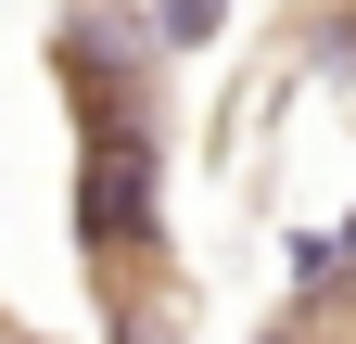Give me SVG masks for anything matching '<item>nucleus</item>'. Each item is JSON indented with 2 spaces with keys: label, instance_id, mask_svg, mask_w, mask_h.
<instances>
[{
  "label": "nucleus",
  "instance_id": "f257e3e1",
  "mask_svg": "<svg viewBox=\"0 0 356 344\" xmlns=\"http://www.w3.org/2000/svg\"><path fill=\"white\" fill-rule=\"evenodd\" d=\"M76 242H102V255L153 242V127H102L76 153Z\"/></svg>",
  "mask_w": 356,
  "mask_h": 344
},
{
  "label": "nucleus",
  "instance_id": "f03ea898",
  "mask_svg": "<svg viewBox=\"0 0 356 344\" xmlns=\"http://www.w3.org/2000/svg\"><path fill=\"white\" fill-rule=\"evenodd\" d=\"M229 26V0H153V52H204Z\"/></svg>",
  "mask_w": 356,
  "mask_h": 344
},
{
  "label": "nucleus",
  "instance_id": "7ed1b4c3",
  "mask_svg": "<svg viewBox=\"0 0 356 344\" xmlns=\"http://www.w3.org/2000/svg\"><path fill=\"white\" fill-rule=\"evenodd\" d=\"M267 344H293V331H267Z\"/></svg>",
  "mask_w": 356,
  "mask_h": 344
}]
</instances>
